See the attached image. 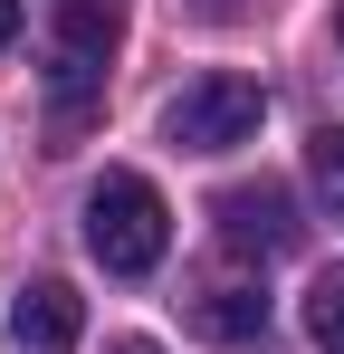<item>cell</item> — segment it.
<instances>
[{
    "label": "cell",
    "instance_id": "7a4b0ae2",
    "mask_svg": "<svg viewBox=\"0 0 344 354\" xmlns=\"http://www.w3.org/2000/svg\"><path fill=\"white\" fill-rule=\"evenodd\" d=\"M258 124H268V86L211 67V77H191L163 106V144H182V153H229V144H258Z\"/></svg>",
    "mask_w": 344,
    "mask_h": 354
},
{
    "label": "cell",
    "instance_id": "30bf717a",
    "mask_svg": "<svg viewBox=\"0 0 344 354\" xmlns=\"http://www.w3.org/2000/svg\"><path fill=\"white\" fill-rule=\"evenodd\" d=\"M106 354H163V345H153V335H124V345H106Z\"/></svg>",
    "mask_w": 344,
    "mask_h": 354
},
{
    "label": "cell",
    "instance_id": "8992f818",
    "mask_svg": "<svg viewBox=\"0 0 344 354\" xmlns=\"http://www.w3.org/2000/svg\"><path fill=\"white\" fill-rule=\"evenodd\" d=\"M191 326L220 335V345H239V335L268 326V288H258V278H201V288H191Z\"/></svg>",
    "mask_w": 344,
    "mask_h": 354
},
{
    "label": "cell",
    "instance_id": "9c48e42d",
    "mask_svg": "<svg viewBox=\"0 0 344 354\" xmlns=\"http://www.w3.org/2000/svg\"><path fill=\"white\" fill-rule=\"evenodd\" d=\"M10 39H19V0H0V48H10Z\"/></svg>",
    "mask_w": 344,
    "mask_h": 354
},
{
    "label": "cell",
    "instance_id": "5b68a950",
    "mask_svg": "<svg viewBox=\"0 0 344 354\" xmlns=\"http://www.w3.org/2000/svg\"><path fill=\"white\" fill-rule=\"evenodd\" d=\"M77 335H86V306L67 278H39L19 297V354H77Z\"/></svg>",
    "mask_w": 344,
    "mask_h": 354
},
{
    "label": "cell",
    "instance_id": "3957f363",
    "mask_svg": "<svg viewBox=\"0 0 344 354\" xmlns=\"http://www.w3.org/2000/svg\"><path fill=\"white\" fill-rule=\"evenodd\" d=\"M124 48V0H67L57 10V58H48V86H57V115L77 124L86 96L106 86V58Z\"/></svg>",
    "mask_w": 344,
    "mask_h": 354
},
{
    "label": "cell",
    "instance_id": "6da1fadb",
    "mask_svg": "<svg viewBox=\"0 0 344 354\" xmlns=\"http://www.w3.org/2000/svg\"><path fill=\"white\" fill-rule=\"evenodd\" d=\"M86 249H96V268L106 278H153L172 249V211L163 192L144 173H106L96 192H86Z\"/></svg>",
    "mask_w": 344,
    "mask_h": 354
},
{
    "label": "cell",
    "instance_id": "277c9868",
    "mask_svg": "<svg viewBox=\"0 0 344 354\" xmlns=\"http://www.w3.org/2000/svg\"><path fill=\"white\" fill-rule=\"evenodd\" d=\"M211 221H220V249H229V259H287V249L306 239L287 182H239V192L211 201Z\"/></svg>",
    "mask_w": 344,
    "mask_h": 354
},
{
    "label": "cell",
    "instance_id": "52a82bcc",
    "mask_svg": "<svg viewBox=\"0 0 344 354\" xmlns=\"http://www.w3.org/2000/svg\"><path fill=\"white\" fill-rule=\"evenodd\" d=\"M306 182H316L325 221H344V124H316L306 134Z\"/></svg>",
    "mask_w": 344,
    "mask_h": 354
},
{
    "label": "cell",
    "instance_id": "ba28073f",
    "mask_svg": "<svg viewBox=\"0 0 344 354\" xmlns=\"http://www.w3.org/2000/svg\"><path fill=\"white\" fill-rule=\"evenodd\" d=\"M306 335L325 354H344V268H325V278L306 288Z\"/></svg>",
    "mask_w": 344,
    "mask_h": 354
}]
</instances>
